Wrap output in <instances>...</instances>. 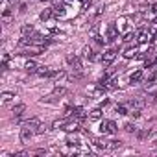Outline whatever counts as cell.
<instances>
[{
  "label": "cell",
  "instance_id": "cell-1",
  "mask_svg": "<svg viewBox=\"0 0 157 157\" xmlns=\"http://www.w3.org/2000/svg\"><path fill=\"white\" fill-rule=\"evenodd\" d=\"M100 131H102L104 135H115V133L118 131V128H117V124H115L113 120H104L102 126H100Z\"/></svg>",
  "mask_w": 157,
  "mask_h": 157
},
{
  "label": "cell",
  "instance_id": "cell-2",
  "mask_svg": "<svg viewBox=\"0 0 157 157\" xmlns=\"http://www.w3.org/2000/svg\"><path fill=\"white\" fill-rule=\"evenodd\" d=\"M33 133H35V131H33L30 126H26V124H24V128L21 129V142H22V144H28V142L32 140Z\"/></svg>",
  "mask_w": 157,
  "mask_h": 157
},
{
  "label": "cell",
  "instance_id": "cell-3",
  "mask_svg": "<svg viewBox=\"0 0 157 157\" xmlns=\"http://www.w3.org/2000/svg\"><path fill=\"white\" fill-rule=\"evenodd\" d=\"M115 59H117V50H115V48H109V50H105V52L102 54V63H104V65H111Z\"/></svg>",
  "mask_w": 157,
  "mask_h": 157
},
{
  "label": "cell",
  "instance_id": "cell-4",
  "mask_svg": "<svg viewBox=\"0 0 157 157\" xmlns=\"http://www.w3.org/2000/svg\"><path fill=\"white\" fill-rule=\"evenodd\" d=\"M67 63L72 67V70H82V61L78 56H67Z\"/></svg>",
  "mask_w": 157,
  "mask_h": 157
},
{
  "label": "cell",
  "instance_id": "cell-5",
  "mask_svg": "<svg viewBox=\"0 0 157 157\" xmlns=\"http://www.w3.org/2000/svg\"><path fill=\"white\" fill-rule=\"evenodd\" d=\"M105 39H107V41H118V32H117V24H113V22L109 24Z\"/></svg>",
  "mask_w": 157,
  "mask_h": 157
},
{
  "label": "cell",
  "instance_id": "cell-6",
  "mask_svg": "<svg viewBox=\"0 0 157 157\" xmlns=\"http://www.w3.org/2000/svg\"><path fill=\"white\" fill-rule=\"evenodd\" d=\"M39 54H43V44H39V46H28V50L24 52V56H39Z\"/></svg>",
  "mask_w": 157,
  "mask_h": 157
},
{
  "label": "cell",
  "instance_id": "cell-7",
  "mask_svg": "<svg viewBox=\"0 0 157 157\" xmlns=\"http://www.w3.org/2000/svg\"><path fill=\"white\" fill-rule=\"evenodd\" d=\"M137 54H139V48H137V46H128L122 56H124L126 59H131V57H137Z\"/></svg>",
  "mask_w": 157,
  "mask_h": 157
},
{
  "label": "cell",
  "instance_id": "cell-8",
  "mask_svg": "<svg viewBox=\"0 0 157 157\" xmlns=\"http://www.w3.org/2000/svg\"><path fill=\"white\" fill-rule=\"evenodd\" d=\"M54 72H56V70H50L48 67H39V68H37V74H39L41 78H54Z\"/></svg>",
  "mask_w": 157,
  "mask_h": 157
},
{
  "label": "cell",
  "instance_id": "cell-9",
  "mask_svg": "<svg viewBox=\"0 0 157 157\" xmlns=\"http://www.w3.org/2000/svg\"><path fill=\"white\" fill-rule=\"evenodd\" d=\"M82 56H83L85 59H89V61H94V59H96V56L93 54V48H91V46H83V50H82Z\"/></svg>",
  "mask_w": 157,
  "mask_h": 157
},
{
  "label": "cell",
  "instance_id": "cell-10",
  "mask_svg": "<svg viewBox=\"0 0 157 157\" xmlns=\"http://www.w3.org/2000/svg\"><path fill=\"white\" fill-rule=\"evenodd\" d=\"M142 78H144V72L142 70H137V72H133L129 76V82L131 83H139V82H142Z\"/></svg>",
  "mask_w": 157,
  "mask_h": 157
},
{
  "label": "cell",
  "instance_id": "cell-11",
  "mask_svg": "<svg viewBox=\"0 0 157 157\" xmlns=\"http://www.w3.org/2000/svg\"><path fill=\"white\" fill-rule=\"evenodd\" d=\"M93 142H94V146L100 148V150H107V148H109V140H105V139H102V137H100V139H94Z\"/></svg>",
  "mask_w": 157,
  "mask_h": 157
},
{
  "label": "cell",
  "instance_id": "cell-12",
  "mask_svg": "<svg viewBox=\"0 0 157 157\" xmlns=\"http://www.w3.org/2000/svg\"><path fill=\"white\" fill-rule=\"evenodd\" d=\"M21 33H22L24 37H32L35 32H33V26H32V24H24V26L21 28Z\"/></svg>",
  "mask_w": 157,
  "mask_h": 157
},
{
  "label": "cell",
  "instance_id": "cell-13",
  "mask_svg": "<svg viewBox=\"0 0 157 157\" xmlns=\"http://www.w3.org/2000/svg\"><path fill=\"white\" fill-rule=\"evenodd\" d=\"M24 68L28 70V72H37V68H39V65L33 61V59H28L26 63H24Z\"/></svg>",
  "mask_w": 157,
  "mask_h": 157
},
{
  "label": "cell",
  "instance_id": "cell-14",
  "mask_svg": "<svg viewBox=\"0 0 157 157\" xmlns=\"http://www.w3.org/2000/svg\"><path fill=\"white\" fill-rule=\"evenodd\" d=\"M115 109H117L118 115H129V111H131V107H129L128 104H118Z\"/></svg>",
  "mask_w": 157,
  "mask_h": 157
},
{
  "label": "cell",
  "instance_id": "cell-15",
  "mask_svg": "<svg viewBox=\"0 0 157 157\" xmlns=\"http://www.w3.org/2000/svg\"><path fill=\"white\" fill-rule=\"evenodd\" d=\"M67 144L68 146H80L82 140H80V137H78V135H68L67 137Z\"/></svg>",
  "mask_w": 157,
  "mask_h": 157
},
{
  "label": "cell",
  "instance_id": "cell-16",
  "mask_svg": "<svg viewBox=\"0 0 157 157\" xmlns=\"http://www.w3.org/2000/svg\"><path fill=\"white\" fill-rule=\"evenodd\" d=\"M2 104H10V102H13L15 100V93H10V91H6V93H2Z\"/></svg>",
  "mask_w": 157,
  "mask_h": 157
},
{
  "label": "cell",
  "instance_id": "cell-17",
  "mask_svg": "<svg viewBox=\"0 0 157 157\" xmlns=\"http://www.w3.org/2000/svg\"><path fill=\"white\" fill-rule=\"evenodd\" d=\"M52 15H54V8H46L44 11H41L39 19H41V21H48V19H50Z\"/></svg>",
  "mask_w": 157,
  "mask_h": 157
},
{
  "label": "cell",
  "instance_id": "cell-18",
  "mask_svg": "<svg viewBox=\"0 0 157 157\" xmlns=\"http://www.w3.org/2000/svg\"><path fill=\"white\" fill-rule=\"evenodd\" d=\"M11 111H13V115H15V117H21V115L26 111V105H24V104H17V105H13V109H11Z\"/></svg>",
  "mask_w": 157,
  "mask_h": 157
},
{
  "label": "cell",
  "instance_id": "cell-19",
  "mask_svg": "<svg viewBox=\"0 0 157 157\" xmlns=\"http://www.w3.org/2000/svg\"><path fill=\"white\" fill-rule=\"evenodd\" d=\"M89 117L94 118V120L102 118V107H94V109H91V111H89Z\"/></svg>",
  "mask_w": 157,
  "mask_h": 157
},
{
  "label": "cell",
  "instance_id": "cell-20",
  "mask_svg": "<svg viewBox=\"0 0 157 157\" xmlns=\"http://www.w3.org/2000/svg\"><path fill=\"white\" fill-rule=\"evenodd\" d=\"M61 129H65V131H78V122H65V126Z\"/></svg>",
  "mask_w": 157,
  "mask_h": 157
},
{
  "label": "cell",
  "instance_id": "cell-21",
  "mask_svg": "<svg viewBox=\"0 0 157 157\" xmlns=\"http://www.w3.org/2000/svg\"><path fill=\"white\" fill-rule=\"evenodd\" d=\"M150 133H151V129H148V128L146 129H140V131H137V139L139 140H144V139L150 137Z\"/></svg>",
  "mask_w": 157,
  "mask_h": 157
},
{
  "label": "cell",
  "instance_id": "cell-22",
  "mask_svg": "<svg viewBox=\"0 0 157 157\" xmlns=\"http://www.w3.org/2000/svg\"><path fill=\"white\" fill-rule=\"evenodd\" d=\"M120 146H122V140L113 139V140H109V148H107V150H118Z\"/></svg>",
  "mask_w": 157,
  "mask_h": 157
},
{
  "label": "cell",
  "instance_id": "cell-23",
  "mask_svg": "<svg viewBox=\"0 0 157 157\" xmlns=\"http://www.w3.org/2000/svg\"><path fill=\"white\" fill-rule=\"evenodd\" d=\"M41 124V120L37 118V117H33V118H30V120H26V126H30V128H37Z\"/></svg>",
  "mask_w": 157,
  "mask_h": 157
},
{
  "label": "cell",
  "instance_id": "cell-24",
  "mask_svg": "<svg viewBox=\"0 0 157 157\" xmlns=\"http://www.w3.org/2000/svg\"><path fill=\"white\" fill-rule=\"evenodd\" d=\"M124 131H128V133H137V126L131 124V122H128V124H124Z\"/></svg>",
  "mask_w": 157,
  "mask_h": 157
},
{
  "label": "cell",
  "instance_id": "cell-25",
  "mask_svg": "<svg viewBox=\"0 0 157 157\" xmlns=\"http://www.w3.org/2000/svg\"><path fill=\"white\" fill-rule=\"evenodd\" d=\"M115 72H117V68H115V67H109V68L105 70V74H104V78H102V80H109L111 76H115Z\"/></svg>",
  "mask_w": 157,
  "mask_h": 157
},
{
  "label": "cell",
  "instance_id": "cell-26",
  "mask_svg": "<svg viewBox=\"0 0 157 157\" xmlns=\"http://www.w3.org/2000/svg\"><path fill=\"white\" fill-rule=\"evenodd\" d=\"M63 94H67V89H65V87H59V85H57V87L54 89V96H63Z\"/></svg>",
  "mask_w": 157,
  "mask_h": 157
},
{
  "label": "cell",
  "instance_id": "cell-27",
  "mask_svg": "<svg viewBox=\"0 0 157 157\" xmlns=\"http://www.w3.org/2000/svg\"><path fill=\"white\" fill-rule=\"evenodd\" d=\"M135 37H137V33H133V32H128V33L124 35V41H126V43H131Z\"/></svg>",
  "mask_w": 157,
  "mask_h": 157
},
{
  "label": "cell",
  "instance_id": "cell-28",
  "mask_svg": "<svg viewBox=\"0 0 157 157\" xmlns=\"http://www.w3.org/2000/svg\"><path fill=\"white\" fill-rule=\"evenodd\" d=\"M46 129H48V126H44V124H39V126H37V129H35V133H37V135H41V133H44Z\"/></svg>",
  "mask_w": 157,
  "mask_h": 157
},
{
  "label": "cell",
  "instance_id": "cell-29",
  "mask_svg": "<svg viewBox=\"0 0 157 157\" xmlns=\"http://www.w3.org/2000/svg\"><path fill=\"white\" fill-rule=\"evenodd\" d=\"M28 155V151H17V153H13L11 157H26Z\"/></svg>",
  "mask_w": 157,
  "mask_h": 157
},
{
  "label": "cell",
  "instance_id": "cell-30",
  "mask_svg": "<svg viewBox=\"0 0 157 157\" xmlns=\"http://www.w3.org/2000/svg\"><path fill=\"white\" fill-rule=\"evenodd\" d=\"M26 10H28L26 4H21V6H19V11H21V13H26Z\"/></svg>",
  "mask_w": 157,
  "mask_h": 157
},
{
  "label": "cell",
  "instance_id": "cell-31",
  "mask_svg": "<svg viewBox=\"0 0 157 157\" xmlns=\"http://www.w3.org/2000/svg\"><path fill=\"white\" fill-rule=\"evenodd\" d=\"M19 0H8V4H17Z\"/></svg>",
  "mask_w": 157,
  "mask_h": 157
},
{
  "label": "cell",
  "instance_id": "cell-32",
  "mask_svg": "<svg viewBox=\"0 0 157 157\" xmlns=\"http://www.w3.org/2000/svg\"><path fill=\"white\" fill-rule=\"evenodd\" d=\"M41 2H50V0H41Z\"/></svg>",
  "mask_w": 157,
  "mask_h": 157
}]
</instances>
